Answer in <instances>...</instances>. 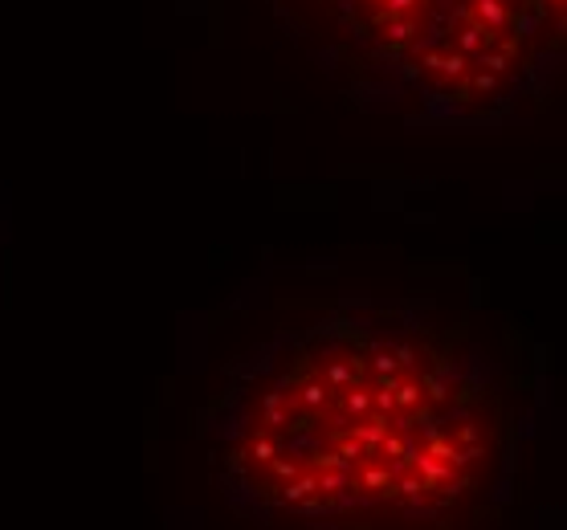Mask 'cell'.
<instances>
[{
    "label": "cell",
    "mask_w": 567,
    "mask_h": 530,
    "mask_svg": "<svg viewBox=\"0 0 567 530\" xmlns=\"http://www.w3.org/2000/svg\"><path fill=\"white\" fill-rule=\"evenodd\" d=\"M490 355L421 302L343 298L241 351L196 416L212 485L261 526L437 522L502 457Z\"/></svg>",
    "instance_id": "cell-1"
},
{
    "label": "cell",
    "mask_w": 567,
    "mask_h": 530,
    "mask_svg": "<svg viewBox=\"0 0 567 530\" xmlns=\"http://www.w3.org/2000/svg\"><path fill=\"white\" fill-rule=\"evenodd\" d=\"M359 111L412 131H494L551 94L563 57L522 0H261Z\"/></svg>",
    "instance_id": "cell-2"
},
{
    "label": "cell",
    "mask_w": 567,
    "mask_h": 530,
    "mask_svg": "<svg viewBox=\"0 0 567 530\" xmlns=\"http://www.w3.org/2000/svg\"><path fill=\"white\" fill-rule=\"evenodd\" d=\"M522 9H527L531 25H535L539 41L555 57H563L567 53V0H522Z\"/></svg>",
    "instance_id": "cell-3"
}]
</instances>
